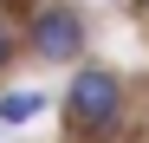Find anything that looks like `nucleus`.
Here are the masks:
<instances>
[{"instance_id": "1", "label": "nucleus", "mask_w": 149, "mask_h": 143, "mask_svg": "<svg viewBox=\"0 0 149 143\" xmlns=\"http://www.w3.org/2000/svg\"><path fill=\"white\" fill-rule=\"evenodd\" d=\"M65 117H71L78 130H110L117 117H123V85H117V72L84 65L78 78H71V91H65Z\"/></svg>"}, {"instance_id": "2", "label": "nucleus", "mask_w": 149, "mask_h": 143, "mask_svg": "<svg viewBox=\"0 0 149 143\" xmlns=\"http://www.w3.org/2000/svg\"><path fill=\"white\" fill-rule=\"evenodd\" d=\"M84 52V20L78 13H65V7H45L33 20V59H78Z\"/></svg>"}, {"instance_id": "3", "label": "nucleus", "mask_w": 149, "mask_h": 143, "mask_svg": "<svg viewBox=\"0 0 149 143\" xmlns=\"http://www.w3.org/2000/svg\"><path fill=\"white\" fill-rule=\"evenodd\" d=\"M45 104H52L45 91H7V98H0V124H7V130H13V124H33Z\"/></svg>"}, {"instance_id": "4", "label": "nucleus", "mask_w": 149, "mask_h": 143, "mask_svg": "<svg viewBox=\"0 0 149 143\" xmlns=\"http://www.w3.org/2000/svg\"><path fill=\"white\" fill-rule=\"evenodd\" d=\"M7 59H13V33L0 26V65H7Z\"/></svg>"}, {"instance_id": "5", "label": "nucleus", "mask_w": 149, "mask_h": 143, "mask_svg": "<svg viewBox=\"0 0 149 143\" xmlns=\"http://www.w3.org/2000/svg\"><path fill=\"white\" fill-rule=\"evenodd\" d=\"M143 7H149V0H143Z\"/></svg>"}]
</instances>
